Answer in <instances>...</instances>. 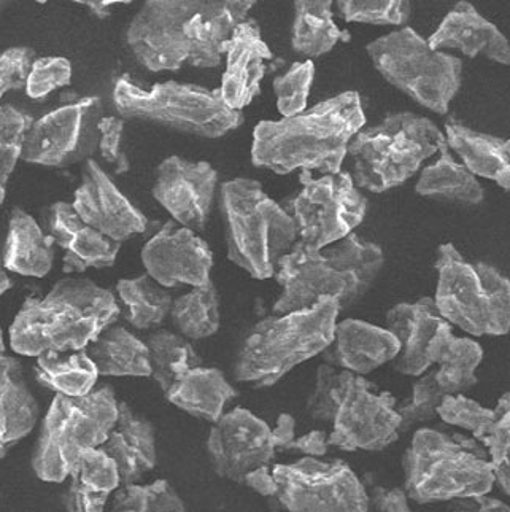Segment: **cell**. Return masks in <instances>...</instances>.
Masks as SVG:
<instances>
[{"mask_svg": "<svg viewBox=\"0 0 510 512\" xmlns=\"http://www.w3.org/2000/svg\"><path fill=\"white\" fill-rule=\"evenodd\" d=\"M366 125L358 91H344L296 117L259 121L252 163L279 175L298 171L342 172L353 137Z\"/></svg>", "mask_w": 510, "mask_h": 512, "instance_id": "obj_1", "label": "cell"}, {"mask_svg": "<svg viewBox=\"0 0 510 512\" xmlns=\"http://www.w3.org/2000/svg\"><path fill=\"white\" fill-rule=\"evenodd\" d=\"M385 266L380 245L352 233L323 250L301 241L280 260L275 279L282 293L274 303L275 315L309 309L321 298H336L340 312L363 301L375 287Z\"/></svg>", "mask_w": 510, "mask_h": 512, "instance_id": "obj_2", "label": "cell"}, {"mask_svg": "<svg viewBox=\"0 0 510 512\" xmlns=\"http://www.w3.org/2000/svg\"><path fill=\"white\" fill-rule=\"evenodd\" d=\"M121 309L115 295L91 279L66 277L45 298H28L10 325V347L24 357L86 350Z\"/></svg>", "mask_w": 510, "mask_h": 512, "instance_id": "obj_3", "label": "cell"}, {"mask_svg": "<svg viewBox=\"0 0 510 512\" xmlns=\"http://www.w3.org/2000/svg\"><path fill=\"white\" fill-rule=\"evenodd\" d=\"M306 411L313 422L333 423L329 447L345 452H380L401 435L395 396L366 377L326 363L317 368Z\"/></svg>", "mask_w": 510, "mask_h": 512, "instance_id": "obj_4", "label": "cell"}, {"mask_svg": "<svg viewBox=\"0 0 510 512\" xmlns=\"http://www.w3.org/2000/svg\"><path fill=\"white\" fill-rule=\"evenodd\" d=\"M339 314V301L326 296L309 309L259 320L237 352L234 381L256 390L279 384L296 366L331 346Z\"/></svg>", "mask_w": 510, "mask_h": 512, "instance_id": "obj_5", "label": "cell"}, {"mask_svg": "<svg viewBox=\"0 0 510 512\" xmlns=\"http://www.w3.org/2000/svg\"><path fill=\"white\" fill-rule=\"evenodd\" d=\"M218 207L229 261L253 279L275 277L280 260L298 242L288 210L269 198L258 180L244 177L221 183Z\"/></svg>", "mask_w": 510, "mask_h": 512, "instance_id": "obj_6", "label": "cell"}, {"mask_svg": "<svg viewBox=\"0 0 510 512\" xmlns=\"http://www.w3.org/2000/svg\"><path fill=\"white\" fill-rule=\"evenodd\" d=\"M404 492L418 505L483 497L495 487L482 443L434 428L415 431L402 457Z\"/></svg>", "mask_w": 510, "mask_h": 512, "instance_id": "obj_7", "label": "cell"}, {"mask_svg": "<svg viewBox=\"0 0 510 512\" xmlns=\"http://www.w3.org/2000/svg\"><path fill=\"white\" fill-rule=\"evenodd\" d=\"M118 403L107 384L80 398L56 395L32 454L35 476L53 484L69 479L86 450L104 446L118 420Z\"/></svg>", "mask_w": 510, "mask_h": 512, "instance_id": "obj_8", "label": "cell"}, {"mask_svg": "<svg viewBox=\"0 0 510 512\" xmlns=\"http://www.w3.org/2000/svg\"><path fill=\"white\" fill-rule=\"evenodd\" d=\"M112 101L124 121H142L204 139H220L245 121L244 113L229 109L220 90L174 80L142 90L128 77L116 78Z\"/></svg>", "mask_w": 510, "mask_h": 512, "instance_id": "obj_9", "label": "cell"}, {"mask_svg": "<svg viewBox=\"0 0 510 512\" xmlns=\"http://www.w3.org/2000/svg\"><path fill=\"white\" fill-rule=\"evenodd\" d=\"M445 140L434 121L417 113H391L382 123L358 132L350 142L355 185L371 193H385L412 179L422 163Z\"/></svg>", "mask_w": 510, "mask_h": 512, "instance_id": "obj_10", "label": "cell"}, {"mask_svg": "<svg viewBox=\"0 0 510 512\" xmlns=\"http://www.w3.org/2000/svg\"><path fill=\"white\" fill-rule=\"evenodd\" d=\"M437 311L474 338L510 331V279L483 261L466 260L453 244L437 250Z\"/></svg>", "mask_w": 510, "mask_h": 512, "instance_id": "obj_11", "label": "cell"}, {"mask_svg": "<svg viewBox=\"0 0 510 512\" xmlns=\"http://www.w3.org/2000/svg\"><path fill=\"white\" fill-rule=\"evenodd\" d=\"M369 58L390 85L422 105L445 115L461 88L463 61L429 48L412 28L382 35L368 43Z\"/></svg>", "mask_w": 510, "mask_h": 512, "instance_id": "obj_12", "label": "cell"}, {"mask_svg": "<svg viewBox=\"0 0 510 512\" xmlns=\"http://www.w3.org/2000/svg\"><path fill=\"white\" fill-rule=\"evenodd\" d=\"M301 191L288 202V214L298 229V241L312 250H323L342 241L363 223L368 198L358 190L350 172L299 174Z\"/></svg>", "mask_w": 510, "mask_h": 512, "instance_id": "obj_13", "label": "cell"}, {"mask_svg": "<svg viewBox=\"0 0 510 512\" xmlns=\"http://www.w3.org/2000/svg\"><path fill=\"white\" fill-rule=\"evenodd\" d=\"M286 512H369V493L344 460L304 457L272 468Z\"/></svg>", "mask_w": 510, "mask_h": 512, "instance_id": "obj_14", "label": "cell"}, {"mask_svg": "<svg viewBox=\"0 0 510 512\" xmlns=\"http://www.w3.org/2000/svg\"><path fill=\"white\" fill-rule=\"evenodd\" d=\"M104 117L101 97H80L45 113L24 139V163L64 169L91 160L99 148V121Z\"/></svg>", "mask_w": 510, "mask_h": 512, "instance_id": "obj_15", "label": "cell"}, {"mask_svg": "<svg viewBox=\"0 0 510 512\" xmlns=\"http://www.w3.org/2000/svg\"><path fill=\"white\" fill-rule=\"evenodd\" d=\"M201 0H147L126 29V43L148 72H177L188 64L190 43L185 26Z\"/></svg>", "mask_w": 510, "mask_h": 512, "instance_id": "obj_16", "label": "cell"}, {"mask_svg": "<svg viewBox=\"0 0 510 512\" xmlns=\"http://www.w3.org/2000/svg\"><path fill=\"white\" fill-rule=\"evenodd\" d=\"M213 473L218 478L244 484L250 471L274 462L272 428L245 408H234L213 423L205 441Z\"/></svg>", "mask_w": 510, "mask_h": 512, "instance_id": "obj_17", "label": "cell"}, {"mask_svg": "<svg viewBox=\"0 0 510 512\" xmlns=\"http://www.w3.org/2000/svg\"><path fill=\"white\" fill-rule=\"evenodd\" d=\"M217 190L218 172L212 164L174 155L159 164L151 193L175 223L196 233L209 225Z\"/></svg>", "mask_w": 510, "mask_h": 512, "instance_id": "obj_18", "label": "cell"}, {"mask_svg": "<svg viewBox=\"0 0 510 512\" xmlns=\"http://www.w3.org/2000/svg\"><path fill=\"white\" fill-rule=\"evenodd\" d=\"M72 206L86 225L118 244L147 233L151 226L147 215L129 201L94 158L83 167Z\"/></svg>", "mask_w": 510, "mask_h": 512, "instance_id": "obj_19", "label": "cell"}, {"mask_svg": "<svg viewBox=\"0 0 510 512\" xmlns=\"http://www.w3.org/2000/svg\"><path fill=\"white\" fill-rule=\"evenodd\" d=\"M142 263L148 276L163 288L178 285L202 287L209 284L213 253L198 234L167 222L143 245Z\"/></svg>", "mask_w": 510, "mask_h": 512, "instance_id": "obj_20", "label": "cell"}, {"mask_svg": "<svg viewBox=\"0 0 510 512\" xmlns=\"http://www.w3.org/2000/svg\"><path fill=\"white\" fill-rule=\"evenodd\" d=\"M47 233L64 252L62 271L85 272L89 268H112L121 244L86 225L72 202L58 201L43 212Z\"/></svg>", "mask_w": 510, "mask_h": 512, "instance_id": "obj_21", "label": "cell"}, {"mask_svg": "<svg viewBox=\"0 0 510 512\" xmlns=\"http://www.w3.org/2000/svg\"><path fill=\"white\" fill-rule=\"evenodd\" d=\"M271 48L263 40L255 20L239 24L226 47V69L220 93L229 109L242 112L261 93Z\"/></svg>", "mask_w": 510, "mask_h": 512, "instance_id": "obj_22", "label": "cell"}, {"mask_svg": "<svg viewBox=\"0 0 510 512\" xmlns=\"http://www.w3.org/2000/svg\"><path fill=\"white\" fill-rule=\"evenodd\" d=\"M399 352L401 344L387 328L363 320L345 319L337 323L333 342L321 353V358L326 365L366 376L395 361Z\"/></svg>", "mask_w": 510, "mask_h": 512, "instance_id": "obj_23", "label": "cell"}, {"mask_svg": "<svg viewBox=\"0 0 510 512\" xmlns=\"http://www.w3.org/2000/svg\"><path fill=\"white\" fill-rule=\"evenodd\" d=\"M255 0H201V8L185 26L190 43L188 64L215 69L225 58L232 32L247 21Z\"/></svg>", "mask_w": 510, "mask_h": 512, "instance_id": "obj_24", "label": "cell"}, {"mask_svg": "<svg viewBox=\"0 0 510 512\" xmlns=\"http://www.w3.org/2000/svg\"><path fill=\"white\" fill-rule=\"evenodd\" d=\"M429 48L434 51L444 48L460 50L468 58L479 55L510 67V42L495 24L485 20L474 5L458 2L447 13L439 28L429 35Z\"/></svg>", "mask_w": 510, "mask_h": 512, "instance_id": "obj_25", "label": "cell"}, {"mask_svg": "<svg viewBox=\"0 0 510 512\" xmlns=\"http://www.w3.org/2000/svg\"><path fill=\"white\" fill-rule=\"evenodd\" d=\"M444 322L434 298L428 296L415 303L391 307L387 314V330L401 344V352L395 360V369L399 374L420 377L431 369L429 346Z\"/></svg>", "mask_w": 510, "mask_h": 512, "instance_id": "obj_26", "label": "cell"}, {"mask_svg": "<svg viewBox=\"0 0 510 512\" xmlns=\"http://www.w3.org/2000/svg\"><path fill=\"white\" fill-rule=\"evenodd\" d=\"M101 449L116 463L121 485L139 484L158 463L155 425L120 401L118 420Z\"/></svg>", "mask_w": 510, "mask_h": 512, "instance_id": "obj_27", "label": "cell"}, {"mask_svg": "<svg viewBox=\"0 0 510 512\" xmlns=\"http://www.w3.org/2000/svg\"><path fill=\"white\" fill-rule=\"evenodd\" d=\"M40 408L20 360L0 353V458L31 435Z\"/></svg>", "mask_w": 510, "mask_h": 512, "instance_id": "obj_28", "label": "cell"}, {"mask_svg": "<svg viewBox=\"0 0 510 512\" xmlns=\"http://www.w3.org/2000/svg\"><path fill=\"white\" fill-rule=\"evenodd\" d=\"M2 261L7 271L35 279L47 277L55 264L53 237L21 207L10 214Z\"/></svg>", "mask_w": 510, "mask_h": 512, "instance_id": "obj_29", "label": "cell"}, {"mask_svg": "<svg viewBox=\"0 0 510 512\" xmlns=\"http://www.w3.org/2000/svg\"><path fill=\"white\" fill-rule=\"evenodd\" d=\"M431 365H437L436 381L445 395H463L476 387V371L483 360V349L471 338H456L452 325L442 323L428 350Z\"/></svg>", "mask_w": 510, "mask_h": 512, "instance_id": "obj_30", "label": "cell"}, {"mask_svg": "<svg viewBox=\"0 0 510 512\" xmlns=\"http://www.w3.org/2000/svg\"><path fill=\"white\" fill-rule=\"evenodd\" d=\"M237 395L239 393L229 384L223 371L198 366L175 382L164 396L180 411L215 423L225 416L226 406Z\"/></svg>", "mask_w": 510, "mask_h": 512, "instance_id": "obj_31", "label": "cell"}, {"mask_svg": "<svg viewBox=\"0 0 510 512\" xmlns=\"http://www.w3.org/2000/svg\"><path fill=\"white\" fill-rule=\"evenodd\" d=\"M445 139L472 175L491 180L510 191V161L503 152V139L474 131L455 120L445 123Z\"/></svg>", "mask_w": 510, "mask_h": 512, "instance_id": "obj_32", "label": "cell"}, {"mask_svg": "<svg viewBox=\"0 0 510 512\" xmlns=\"http://www.w3.org/2000/svg\"><path fill=\"white\" fill-rule=\"evenodd\" d=\"M89 358L99 376L151 377L150 350L147 342L124 326L112 325L89 344Z\"/></svg>", "mask_w": 510, "mask_h": 512, "instance_id": "obj_33", "label": "cell"}, {"mask_svg": "<svg viewBox=\"0 0 510 512\" xmlns=\"http://www.w3.org/2000/svg\"><path fill=\"white\" fill-rule=\"evenodd\" d=\"M439 153V160L423 169L415 185L417 194L434 201L479 206L485 199V191L476 175H472L464 164L453 160L447 139L439 145Z\"/></svg>", "mask_w": 510, "mask_h": 512, "instance_id": "obj_34", "label": "cell"}, {"mask_svg": "<svg viewBox=\"0 0 510 512\" xmlns=\"http://www.w3.org/2000/svg\"><path fill=\"white\" fill-rule=\"evenodd\" d=\"M340 40L348 42L350 34L334 23L331 0L294 2L291 48L298 55L306 56L312 61V58H320L329 53Z\"/></svg>", "mask_w": 510, "mask_h": 512, "instance_id": "obj_35", "label": "cell"}, {"mask_svg": "<svg viewBox=\"0 0 510 512\" xmlns=\"http://www.w3.org/2000/svg\"><path fill=\"white\" fill-rule=\"evenodd\" d=\"M99 373L86 350L62 353L47 352L37 357L35 381L50 388L56 395H89L96 387Z\"/></svg>", "mask_w": 510, "mask_h": 512, "instance_id": "obj_36", "label": "cell"}, {"mask_svg": "<svg viewBox=\"0 0 510 512\" xmlns=\"http://www.w3.org/2000/svg\"><path fill=\"white\" fill-rule=\"evenodd\" d=\"M170 319L183 338L191 341L212 338L221 325L220 295L212 280L174 299Z\"/></svg>", "mask_w": 510, "mask_h": 512, "instance_id": "obj_37", "label": "cell"}, {"mask_svg": "<svg viewBox=\"0 0 510 512\" xmlns=\"http://www.w3.org/2000/svg\"><path fill=\"white\" fill-rule=\"evenodd\" d=\"M151 377L161 387L164 395L191 369L202 366L201 357L182 334L158 330L148 336Z\"/></svg>", "mask_w": 510, "mask_h": 512, "instance_id": "obj_38", "label": "cell"}, {"mask_svg": "<svg viewBox=\"0 0 510 512\" xmlns=\"http://www.w3.org/2000/svg\"><path fill=\"white\" fill-rule=\"evenodd\" d=\"M116 291L128 307V322L137 330H151L163 325L174 303L169 291L156 284L148 274L118 280Z\"/></svg>", "mask_w": 510, "mask_h": 512, "instance_id": "obj_39", "label": "cell"}, {"mask_svg": "<svg viewBox=\"0 0 510 512\" xmlns=\"http://www.w3.org/2000/svg\"><path fill=\"white\" fill-rule=\"evenodd\" d=\"M110 512H190L177 490L158 479L151 484L121 485L113 493Z\"/></svg>", "mask_w": 510, "mask_h": 512, "instance_id": "obj_40", "label": "cell"}, {"mask_svg": "<svg viewBox=\"0 0 510 512\" xmlns=\"http://www.w3.org/2000/svg\"><path fill=\"white\" fill-rule=\"evenodd\" d=\"M34 117L12 104L0 105V206L7 196L8 180L23 155L24 139Z\"/></svg>", "mask_w": 510, "mask_h": 512, "instance_id": "obj_41", "label": "cell"}, {"mask_svg": "<svg viewBox=\"0 0 510 512\" xmlns=\"http://www.w3.org/2000/svg\"><path fill=\"white\" fill-rule=\"evenodd\" d=\"M437 417L447 425L469 431L472 438L482 443L498 427L493 409L485 408L479 401L464 395H447L437 408Z\"/></svg>", "mask_w": 510, "mask_h": 512, "instance_id": "obj_42", "label": "cell"}, {"mask_svg": "<svg viewBox=\"0 0 510 512\" xmlns=\"http://www.w3.org/2000/svg\"><path fill=\"white\" fill-rule=\"evenodd\" d=\"M445 393L436 381V371L429 369L412 385V395L396 406L401 416V433H407L418 423L437 419V408L441 406Z\"/></svg>", "mask_w": 510, "mask_h": 512, "instance_id": "obj_43", "label": "cell"}, {"mask_svg": "<svg viewBox=\"0 0 510 512\" xmlns=\"http://www.w3.org/2000/svg\"><path fill=\"white\" fill-rule=\"evenodd\" d=\"M315 78V64L310 59L294 63L274 80L277 110L283 118L296 117L307 110L310 88Z\"/></svg>", "mask_w": 510, "mask_h": 512, "instance_id": "obj_44", "label": "cell"}, {"mask_svg": "<svg viewBox=\"0 0 510 512\" xmlns=\"http://www.w3.org/2000/svg\"><path fill=\"white\" fill-rule=\"evenodd\" d=\"M337 8L348 23L402 26L410 18L406 0H339Z\"/></svg>", "mask_w": 510, "mask_h": 512, "instance_id": "obj_45", "label": "cell"}, {"mask_svg": "<svg viewBox=\"0 0 510 512\" xmlns=\"http://www.w3.org/2000/svg\"><path fill=\"white\" fill-rule=\"evenodd\" d=\"M72 82V64L64 56H43L35 59L29 70L26 94L39 101L53 91L61 90Z\"/></svg>", "mask_w": 510, "mask_h": 512, "instance_id": "obj_46", "label": "cell"}, {"mask_svg": "<svg viewBox=\"0 0 510 512\" xmlns=\"http://www.w3.org/2000/svg\"><path fill=\"white\" fill-rule=\"evenodd\" d=\"M34 61L35 51L29 47H12L0 53V101L10 91L26 88Z\"/></svg>", "mask_w": 510, "mask_h": 512, "instance_id": "obj_47", "label": "cell"}, {"mask_svg": "<svg viewBox=\"0 0 510 512\" xmlns=\"http://www.w3.org/2000/svg\"><path fill=\"white\" fill-rule=\"evenodd\" d=\"M124 126L126 121L123 118L115 117V115H107L99 121V152H101L102 160L115 167L116 174H126L129 172L128 156L123 152L124 142Z\"/></svg>", "mask_w": 510, "mask_h": 512, "instance_id": "obj_48", "label": "cell"}, {"mask_svg": "<svg viewBox=\"0 0 510 512\" xmlns=\"http://www.w3.org/2000/svg\"><path fill=\"white\" fill-rule=\"evenodd\" d=\"M69 479V487L64 497L67 512H107L105 509L113 493L83 481L75 473L70 474Z\"/></svg>", "mask_w": 510, "mask_h": 512, "instance_id": "obj_49", "label": "cell"}, {"mask_svg": "<svg viewBox=\"0 0 510 512\" xmlns=\"http://www.w3.org/2000/svg\"><path fill=\"white\" fill-rule=\"evenodd\" d=\"M490 458L495 484L510 497V430L499 425L482 441Z\"/></svg>", "mask_w": 510, "mask_h": 512, "instance_id": "obj_50", "label": "cell"}, {"mask_svg": "<svg viewBox=\"0 0 510 512\" xmlns=\"http://www.w3.org/2000/svg\"><path fill=\"white\" fill-rule=\"evenodd\" d=\"M369 493V503L374 512H414L409 506L404 489H388L383 485H374Z\"/></svg>", "mask_w": 510, "mask_h": 512, "instance_id": "obj_51", "label": "cell"}, {"mask_svg": "<svg viewBox=\"0 0 510 512\" xmlns=\"http://www.w3.org/2000/svg\"><path fill=\"white\" fill-rule=\"evenodd\" d=\"M328 438L325 430H313L307 435L294 438L283 450H294L306 457H325L329 449Z\"/></svg>", "mask_w": 510, "mask_h": 512, "instance_id": "obj_52", "label": "cell"}, {"mask_svg": "<svg viewBox=\"0 0 510 512\" xmlns=\"http://www.w3.org/2000/svg\"><path fill=\"white\" fill-rule=\"evenodd\" d=\"M450 512H510V506L488 495L452 501Z\"/></svg>", "mask_w": 510, "mask_h": 512, "instance_id": "obj_53", "label": "cell"}, {"mask_svg": "<svg viewBox=\"0 0 510 512\" xmlns=\"http://www.w3.org/2000/svg\"><path fill=\"white\" fill-rule=\"evenodd\" d=\"M244 484L255 490L261 497L275 498L279 492V485L275 481L269 466H261L258 470L250 471L244 478Z\"/></svg>", "mask_w": 510, "mask_h": 512, "instance_id": "obj_54", "label": "cell"}, {"mask_svg": "<svg viewBox=\"0 0 510 512\" xmlns=\"http://www.w3.org/2000/svg\"><path fill=\"white\" fill-rule=\"evenodd\" d=\"M275 447L279 450L285 449L288 444L296 438V420L290 414H280L275 428H272Z\"/></svg>", "mask_w": 510, "mask_h": 512, "instance_id": "obj_55", "label": "cell"}, {"mask_svg": "<svg viewBox=\"0 0 510 512\" xmlns=\"http://www.w3.org/2000/svg\"><path fill=\"white\" fill-rule=\"evenodd\" d=\"M77 4L85 5V7H88L89 10H91V13H94V15L97 16V18H107V16L110 15V8L113 7V5L116 4H128V2H116V0H80V2H77Z\"/></svg>", "mask_w": 510, "mask_h": 512, "instance_id": "obj_56", "label": "cell"}, {"mask_svg": "<svg viewBox=\"0 0 510 512\" xmlns=\"http://www.w3.org/2000/svg\"><path fill=\"white\" fill-rule=\"evenodd\" d=\"M496 414V420L499 425L509 428L510 430V392L504 393L496 404V408L493 409Z\"/></svg>", "mask_w": 510, "mask_h": 512, "instance_id": "obj_57", "label": "cell"}, {"mask_svg": "<svg viewBox=\"0 0 510 512\" xmlns=\"http://www.w3.org/2000/svg\"><path fill=\"white\" fill-rule=\"evenodd\" d=\"M12 287V279H10L7 272H5L4 261H2V256H0V296H4Z\"/></svg>", "mask_w": 510, "mask_h": 512, "instance_id": "obj_58", "label": "cell"}, {"mask_svg": "<svg viewBox=\"0 0 510 512\" xmlns=\"http://www.w3.org/2000/svg\"><path fill=\"white\" fill-rule=\"evenodd\" d=\"M503 152H504V155L507 156V160L510 161V139L504 140Z\"/></svg>", "mask_w": 510, "mask_h": 512, "instance_id": "obj_59", "label": "cell"}, {"mask_svg": "<svg viewBox=\"0 0 510 512\" xmlns=\"http://www.w3.org/2000/svg\"><path fill=\"white\" fill-rule=\"evenodd\" d=\"M5 352L4 331L0 328V353Z\"/></svg>", "mask_w": 510, "mask_h": 512, "instance_id": "obj_60", "label": "cell"}, {"mask_svg": "<svg viewBox=\"0 0 510 512\" xmlns=\"http://www.w3.org/2000/svg\"><path fill=\"white\" fill-rule=\"evenodd\" d=\"M10 5V2H7V0H0V13L5 12V8Z\"/></svg>", "mask_w": 510, "mask_h": 512, "instance_id": "obj_61", "label": "cell"}, {"mask_svg": "<svg viewBox=\"0 0 510 512\" xmlns=\"http://www.w3.org/2000/svg\"><path fill=\"white\" fill-rule=\"evenodd\" d=\"M274 512H277V511H274Z\"/></svg>", "mask_w": 510, "mask_h": 512, "instance_id": "obj_62", "label": "cell"}]
</instances>
